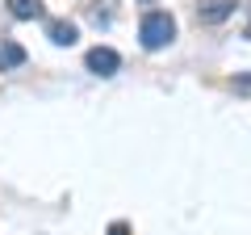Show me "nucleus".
<instances>
[{
  "label": "nucleus",
  "instance_id": "nucleus-1",
  "mask_svg": "<svg viewBox=\"0 0 251 235\" xmlns=\"http://www.w3.org/2000/svg\"><path fill=\"white\" fill-rule=\"evenodd\" d=\"M138 38H143L147 51H163V46L176 38V21H172V13H163V9L143 13V21H138Z\"/></svg>",
  "mask_w": 251,
  "mask_h": 235
},
{
  "label": "nucleus",
  "instance_id": "nucleus-2",
  "mask_svg": "<svg viewBox=\"0 0 251 235\" xmlns=\"http://www.w3.org/2000/svg\"><path fill=\"white\" fill-rule=\"evenodd\" d=\"M84 67H88L92 76H117L122 72V55H117L113 46H92V51L84 55Z\"/></svg>",
  "mask_w": 251,
  "mask_h": 235
},
{
  "label": "nucleus",
  "instance_id": "nucleus-3",
  "mask_svg": "<svg viewBox=\"0 0 251 235\" xmlns=\"http://www.w3.org/2000/svg\"><path fill=\"white\" fill-rule=\"evenodd\" d=\"M234 13V0H201L197 4V17L209 21V26H218V21H226Z\"/></svg>",
  "mask_w": 251,
  "mask_h": 235
},
{
  "label": "nucleus",
  "instance_id": "nucleus-4",
  "mask_svg": "<svg viewBox=\"0 0 251 235\" xmlns=\"http://www.w3.org/2000/svg\"><path fill=\"white\" fill-rule=\"evenodd\" d=\"M46 38H50L54 46H72L75 38H80V29H75L72 21H63V17H54V21H46Z\"/></svg>",
  "mask_w": 251,
  "mask_h": 235
},
{
  "label": "nucleus",
  "instance_id": "nucleus-5",
  "mask_svg": "<svg viewBox=\"0 0 251 235\" xmlns=\"http://www.w3.org/2000/svg\"><path fill=\"white\" fill-rule=\"evenodd\" d=\"M21 63H25V46L21 42H0V72H13Z\"/></svg>",
  "mask_w": 251,
  "mask_h": 235
},
{
  "label": "nucleus",
  "instance_id": "nucleus-6",
  "mask_svg": "<svg viewBox=\"0 0 251 235\" xmlns=\"http://www.w3.org/2000/svg\"><path fill=\"white\" fill-rule=\"evenodd\" d=\"M9 13H13V17H17V21H34V17H42V0H9Z\"/></svg>",
  "mask_w": 251,
  "mask_h": 235
},
{
  "label": "nucleus",
  "instance_id": "nucleus-7",
  "mask_svg": "<svg viewBox=\"0 0 251 235\" xmlns=\"http://www.w3.org/2000/svg\"><path fill=\"white\" fill-rule=\"evenodd\" d=\"M109 235H126V223H113V227H109Z\"/></svg>",
  "mask_w": 251,
  "mask_h": 235
}]
</instances>
